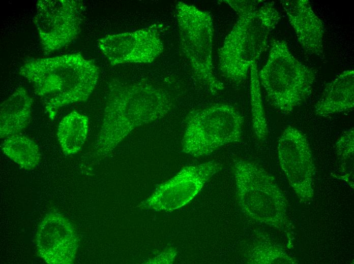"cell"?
Segmentation results:
<instances>
[{
  "label": "cell",
  "mask_w": 354,
  "mask_h": 264,
  "mask_svg": "<svg viewBox=\"0 0 354 264\" xmlns=\"http://www.w3.org/2000/svg\"><path fill=\"white\" fill-rule=\"evenodd\" d=\"M244 118L232 106L216 104L190 111L185 118L183 151L194 157L211 154L241 141Z\"/></svg>",
  "instance_id": "cell-5"
},
{
  "label": "cell",
  "mask_w": 354,
  "mask_h": 264,
  "mask_svg": "<svg viewBox=\"0 0 354 264\" xmlns=\"http://www.w3.org/2000/svg\"><path fill=\"white\" fill-rule=\"evenodd\" d=\"M88 129V118L83 114L73 111L60 121L57 137L66 155L77 153L85 141Z\"/></svg>",
  "instance_id": "cell-16"
},
{
  "label": "cell",
  "mask_w": 354,
  "mask_h": 264,
  "mask_svg": "<svg viewBox=\"0 0 354 264\" xmlns=\"http://www.w3.org/2000/svg\"><path fill=\"white\" fill-rule=\"evenodd\" d=\"M85 6L80 1L40 0L34 22L44 53L58 50L79 34Z\"/></svg>",
  "instance_id": "cell-7"
},
{
  "label": "cell",
  "mask_w": 354,
  "mask_h": 264,
  "mask_svg": "<svg viewBox=\"0 0 354 264\" xmlns=\"http://www.w3.org/2000/svg\"><path fill=\"white\" fill-rule=\"evenodd\" d=\"M176 15L181 48L197 81L215 95L224 88L214 73V27L211 14L192 5L179 2Z\"/></svg>",
  "instance_id": "cell-6"
},
{
  "label": "cell",
  "mask_w": 354,
  "mask_h": 264,
  "mask_svg": "<svg viewBox=\"0 0 354 264\" xmlns=\"http://www.w3.org/2000/svg\"><path fill=\"white\" fill-rule=\"evenodd\" d=\"M236 12L237 22L219 52V68L228 80L239 84L266 50L270 33L280 20L273 2L223 1Z\"/></svg>",
  "instance_id": "cell-2"
},
{
  "label": "cell",
  "mask_w": 354,
  "mask_h": 264,
  "mask_svg": "<svg viewBox=\"0 0 354 264\" xmlns=\"http://www.w3.org/2000/svg\"><path fill=\"white\" fill-rule=\"evenodd\" d=\"M176 255V250L172 248L165 250L157 257L150 261L149 263H171L175 259Z\"/></svg>",
  "instance_id": "cell-19"
},
{
  "label": "cell",
  "mask_w": 354,
  "mask_h": 264,
  "mask_svg": "<svg viewBox=\"0 0 354 264\" xmlns=\"http://www.w3.org/2000/svg\"><path fill=\"white\" fill-rule=\"evenodd\" d=\"M36 244L39 255L48 264L72 263L79 245L73 224L55 210L46 214L39 224Z\"/></svg>",
  "instance_id": "cell-11"
},
{
  "label": "cell",
  "mask_w": 354,
  "mask_h": 264,
  "mask_svg": "<svg viewBox=\"0 0 354 264\" xmlns=\"http://www.w3.org/2000/svg\"><path fill=\"white\" fill-rule=\"evenodd\" d=\"M172 106L170 95L162 88L145 82L112 81L93 157H106L134 129L163 117Z\"/></svg>",
  "instance_id": "cell-1"
},
{
  "label": "cell",
  "mask_w": 354,
  "mask_h": 264,
  "mask_svg": "<svg viewBox=\"0 0 354 264\" xmlns=\"http://www.w3.org/2000/svg\"><path fill=\"white\" fill-rule=\"evenodd\" d=\"M354 108V71L345 70L326 86L314 108L316 116L327 117Z\"/></svg>",
  "instance_id": "cell-14"
},
{
  "label": "cell",
  "mask_w": 354,
  "mask_h": 264,
  "mask_svg": "<svg viewBox=\"0 0 354 264\" xmlns=\"http://www.w3.org/2000/svg\"><path fill=\"white\" fill-rule=\"evenodd\" d=\"M3 153L22 168L31 170L41 161L38 145L32 140L20 134L9 136L1 145Z\"/></svg>",
  "instance_id": "cell-17"
},
{
  "label": "cell",
  "mask_w": 354,
  "mask_h": 264,
  "mask_svg": "<svg viewBox=\"0 0 354 264\" xmlns=\"http://www.w3.org/2000/svg\"><path fill=\"white\" fill-rule=\"evenodd\" d=\"M277 148L281 165L291 185L299 191H310L314 169L306 136L288 126L278 138Z\"/></svg>",
  "instance_id": "cell-12"
},
{
  "label": "cell",
  "mask_w": 354,
  "mask_h": 264,
  "mask_svg": "<svg viewBox=\"0 0 354 264\" xmlns=\"http://www.w3.org/2000/svg\"><path fill=\"white\" fill-rule=\"evenodd\" d=\"M281 4L303 50L310 54L322 55L324 24L309 1L285 0Z\"/></svg>",
  "instance_id": "cell-13"
},
{
  "label": "cell",
  "mask_w": 354,
  "mask_h": 264,
  "mask_svg": "<svg viewBox=\"0 0 354 264\" xmlns=\"http://www.w3.org/2000/svg\"><path fill=\"white\" fill-rule=\"evenodd\" d=\"M98 42L100 50L112 65L151 63L164 50L158 28L154 26L108 35Z\"/></svg>",
  "instance_id": "cell-10"
},
{
  "label": "cell",
  "mask_w": 354,
  "mask_h": 264,
  "mask_svg": "<svg viewBox=\"0 0 354 264\" xmlns=\"http://www.w3.org/2000/svg\"><path fill=\"white\" fill-rule=\"evenodd\" d=\"M250 102L253 130L256 139L263 141L268 134L256 63L250 68Z\"/></svg>",
  "instance_id": "cell-18"
},
{
  "label": "cell",
  "mask_w": 354,
  "mask_h": 264,
  "mask_svg": "<svg viewBox=\"0 0 354 264\" xmlns=\"http://www.w3.org/2000/svg\"><path fill=\"white\" fill-rule=\"evenodd\" d=\"M33 99L26 90L19 87L0 106L1 138L18 134L27 125L31 116Z\"/></svg>",
  "instance_id": "cell-15"
},
{
  "label": "cell",
  "mask_w": 354,
  "mask_h": 264,
  "mask_svg": "<svg viewBox=\"0 0 354 264\" xmlns=\"http://www.w3.org/2000/svg\"><path fill=\"white\" fill-rule=\"evenodd\" d=\"M19 73L43 100L52 120L61 108L87 100L99 78L97 66L79 53L30 60Z\"/></svg>",
  "instance_id": "cell-3"
},
{
  "label": "cell",
  "mask_w": 354,
  "mask_h": 264,
  "mask_svg": "<svg viewBox=\"0 0 354 264\" xmlns=\"http://www.w3.org/2000/svg\"><path fill=\"white\" fill-rule=\"evenodd\" d=\"M258 74L271 104L284 115L310 96L315 79L314 71L296 58L283 40L272 43L266 63Z\"/></svg>",
  "instance_id": "cell-4"
},
{
  "label": "cell",
  "mask_w": 354,
  "mask_h": 264,
  "mask_svg": "<svg viewBox=\"0 0 354 264\" xmlns=\"http://www.w3.org/2000/svg\"><path fill=\"white\" fill-rule=\"evenodd\" d=\"M221 169V164L216 161L186 167L157 187L142 207L156 211L178 209L189 203Z\"/></svg>",
  "instance_id": "cell-9"
},
{
  "label": "cell",
  "mask_w": 354,
  "mask_h": 264,
  "mask_svg": "<svg viewBox=\"0 0 354 264\" xmlns=\"http://www.w3.org/2000/svg\"><path fill=\"white\" fill-rule=\"evenodd\" d=\"M232 170L242 209L257 221L274 223L279 190L273 178L258 165L241 159L234 161Z\"/></svg>",
  "instance_id": "cell-8"
}]
</instances>
